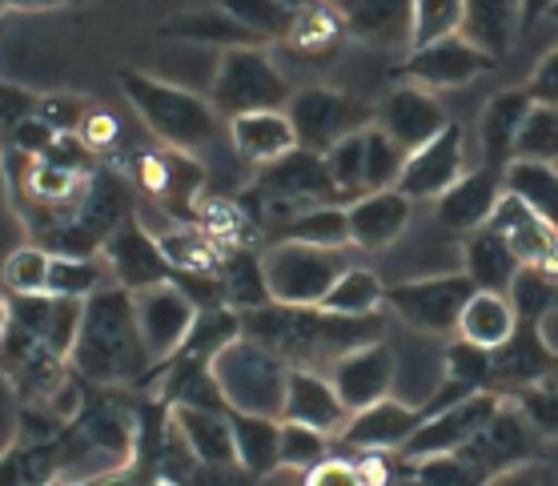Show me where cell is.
I'll use <instances>...</instances> for the list:
<instances>
[{"instance_id": "1", "label": "cell", "mask_w": 558, "mask_h": 486, "mask_svg": "<svg viewBox=\"0 0 558 486\" xmlns=\"http://www.w3.org/2000/svg\"><path fill=\"white\" fill-rule=\"evenodd\" d=\"M386 318H338L322 306H262L242 314V338H254L257 345L274 350L293 370H317L357 350L366 342H381Z\"/></svg>"}, {"instance_id": "2", "label": "cell", "mask_w": 558, "mask_h": 486, "mask_svg": "<svg viewBox=\"0 0 558 486\" xmlns=\"http://www.w3.org/2000/svg\"><path fill=\"white\" fill-rule=\"evenodd\" d=\"M69 366L101 390L137 386L153 374V359L137 326V306L125 285L109 282L85 302V318H81Z\"/></svg>"}, {"instance_id": "3", "label": "cell", "mask_w": 558, "mask_h": 486, "mask_svg": "<svg viewBox=\"0 0 558 486\" xmlns=\"http://www.w3.org/2000/svg\"><path fill=\"white\" fill-rule=\"evenodd\" d=\"M117 85L125 93V101L133 105V113L145 121V129L166 149H178V154L193 157L197 149H205L217 137L221 117H217V109L202 93L169 85V81L137 73V69H121Z\"/></svg>"}, {"instance_id": "4", "label": "cell", "mask_w": 558, "mask_h": 486, "mask_svg": "<svg viewBox=\"0 0 558 486\" xmlns=\"http://www.w3.org/2000/svg\"><path fill=\"white\" fill-rule=\"evenodd\" d=\"M214 378L221 386L229 410L238 414H266L281 418V402H286V382H290V362H281L274 350L257 345L254 338H238L229 342L214 359Z\"/></svg>"}, {"instance_id": "5", "label": "cell", "mask_w": 558, "mask_h": 486, "mask_svg": "<svg viewBox=\"0 0 558 486\" xmlns=\"http://www.w3.org/2000/svg\"><path fill=\"white\" fill-rule=\"evenodd\" d=\"M290 85L281 77V69L274 64V52L266 45H245V49L221 52L209 85V105L217 109V117L242 113H262V109H286L290 105Z\"/></svg>"}, {"instance_id": "6", "label": "cell", "mask_w": 558, "mask_h": 486, "mask_svg": "<svg viewBox=\"0 0 558 486\" xmlns=\"http://www.w3.org/2000/svg\"><path fill=\"white\" fill-rule=\"evenodd\" d=\"M266 290L274 306H322L333 282L350 269L345 250H317L302 242H269L262 250Z\"/></svg>"}, {"instance_id": "7", "label": "cell", "mask_w": 558, "mask_h": 486, "mask_svg": "<svg viewBox=\"0 0 558 486\" xmlns=\"http://www.w3.org/2000/svg\"><path fill=\"white\" fill-rule=\"evenodd\" d=\"M470 294H474V282L462 269H450V274H430V278L386 285V309L410 330L446 338V333L458 330V318H462V306L470 302Z\"/></svg>"}, {"instance_id": "8", "label": "cell", "mask_w": 558, "mask_h": 486, "mask_svg": "<svg viewBox=\"0 0 558 486\" xmlns=\"http://www.w3.org/2000/svg\"><path fill=\"white\" fill-rule=\"evenodd\" d=\"M286 113L298 133V149H310V154H330L333 145L345 142L350 133H362L374 121V109H366L350 93L326 89V85L298 89L286 105Z\"/></svg>"}, {"instance_id": "9", "label": "cell", "mask_w": 558, "mask_h": 486, "mask_svg": "<svg viewBox=\"0 0 558 486\" xmlns=\"http://www.w3.org/2000/svg\"><path fill=\"white\" fill-rule=\"evenodd\" d=\"M534 454H538V435H534L531 423L522 418L519 406H514L510 398H502V406H498L495 418L470 438L466 447L458 450V459L470 462L486 483L498 478V474L514 471V466L534 462Z\"/></svg>"}, {"instance_id": "10", "label": "cell", "mask_w": 558, "mask_h": 486, "mask_svg": "<svg viewBox=\"0 0 558 486\" xmlns=\"http://www.w3.org/2000/svg\"><path fill=\"white\" fill-rule=\"evenodd\" d=\"M502 398H507V394L478 390V394H470V398H462V402H454V406H446V410H438V414H430V418L414 430V438L402 447V454H398V459L422 462V459H434V454H458L470 438L478 435V430L495 418L498 406H502Z\"/></svg>"}, {"instance_id": "11", "label": "cell", "mask_w": 558, "mask_h": 486, "mask_svg": "<svg viewBox=\"0 0 558 486\" xmlns=\"http://www.w3.org/2000/svg\"><path fill=\"white\" fill-rule=\"evenodd\" d=\"M490 69H495V61L483 49H474L466 37H450L438 40V45H426V49H410L407 61L398 64V81L426 93H442L462 89Z\"/></svg>"}, {"instance_id": "12", "label": "cell", "mask_w": 558, "mask_h": 486, "mask_svg": "<svg viewBox=\"0 0 558 486\" xmlns=\"http://www.w3.org/2000/svg\"><path fill=\"white\" fill-rule=\"evenodd\" d=\"M462 178H466V133L450 121L438 137L407 154V166H402V178L393 190L407 193L410 202H438Z\"/></svg>"}, {"instance_id": "13", "label": "cell", "mask_w": 558, "mask_h": 486, "mask_svg": "<svg viewBox=\"0 0 558 486\" xmlns=\"http://www.w3.org/2000/svg\"><path fill=\"white\" fill-rule=\"evenodd\" d=\"M133 306H137V326L153 359V370H157L185 345L193 321H197V306L173 282L149 285V290L133 294Z\"/></svg>"}, {"instance_id": "14", "label": "cell", "mask_w": 558, "mask_h": 486, "mask_svg": "<svg viewBox=\"0 0 558 486\" xmlns=\"http://www.w3.org/2000/svg\"><path fill=\"white\" fill-rule=\"evenodd\" d=\"M486 230H495L507 242L522 269H538L550 282H558V230L546 218H538L526 202H519L514 193H502Z\"/></svg>"}, {"instance_id": "15", "label": "cell", "mask_w": 558, "mask_h": 486, "mask_svg": "<svg viewBox=\"0 0 558 486\" xmlns=\"http://www.w3.org/2000/svg\"><path fill=\"white\" fill-rule=\"evenodd\" d=\"M393 374H398V359L386 342H366L342 354L333 362L326 378H330L333 394L342 398V406L350 414L374 406V402H386L393 390Z\"/></svg>"}, {"instance_id": "16", "label": "cell", "mask_w": 558, "mask_h": 486, "mask_svg": "<svg viewBox=\"0 0 558 486\" xmlns=\"http://www.w3.org/2000/svg\"><path fill=\"white\" fill-rule=\"evenodd\" d=\"M426 423V414L410 402H398V398H386V402H374V406L350 414V423L338 430V442L354 454H402L414 430Z\"/></svg>"}, {"instance_id": "17", "label": "cell", "mask_w": 558, "mask_h": 486, "mask_svg": "<svg viewBox=\"0 0 558 486\" xmlns=\"http://www.w3.org/2000/svg\"><path fill=\"white\" fill-rule=\"evenodd\" d=\"M133 178L153 202H161L166 209L178 214V221H193V202L202 197L205 169L193 161L190 154L178 149H157V154H141Z\"/></svg>"}, {"instance_id": "18", "label": "cell", "mask_w": 558, "mask_h": 486, "mask_svg": "<svg viewBox=\"0 0 558 486\" xmlns=\"http://www.w3.org/2000/svg\"><path fill=\"white\" fill-rule=\"evenodd\" d=\"M374 125H378L390 142L402 145L407 154H414V149H422L430 137H438L450 121H446L442 105H438L434 93L414 89V85H398V89H390L378 101Z\"/></svg>"}, {"instance_id": "19", "label": "cell", "mask_w": 558, "mask_h": 486, "mask_svg": "<svg viewBox=\"0 0 558 486\" xmlns=\"http://www.w3.org/2000/svg\"><path fill=\"white\" fill-rule=\"evenodd\" d=\"M101 254H105V266H109L113 285H125L129 294H141V290H149V285L173 282V269H169V262L161 257L153 233L145 230L137 218H129L125 226L105 242Z\"/></svg>"}, {"instance_id": "20", "label": "cell", "mask_w": 558, "mask_h": 486, "mask_svg": "<svg viewBox=\"0 0 558 486\" xmlns=\"http://www.w3.org/2000/svg\"><path fill=\"white\" fill-rule=\"evenodd\" d=\"M558 366V350L546 342L538 321H519V333L498 354H490V390L519 394L526 386L546 382V374Z\"/></svg>"}, {"instance_id": "21", "label": "cell", "mask_w": 558, "mask_h": 486, "mask_svg": "<svg viewBox=\"0 0 558 486\" xmlns=\"http://www.w3.org/2000/svg\"><path fill=\"white\" fill-rule=\"evenodd\" d=\"M502 193H507V185H502V169H490V166L466 169V178L434 202L438 226H442L446 233H458V238H470V233L486 230Z\"/></svg>"}, {"instance_id": "22", "label": "cell", "mask_w": 558, "mask_h": 486, "mask_svg": "<svg viewBox=\"0 0 558 486\" xmlns=\"http://www.w3.org/2000/svg\"><path fill=\"white\" fill-rule=\"evenodd\" d=\"M410 218H414V202H410L407 193L398 190L366 193V197L345 205L350 245L366 250V254H381V250H390L410 230Z\"/></svg>"}, {"instance_id": "23", "label": "cell", "mask_w": 558, "mask_h": 486, "mask_svg": "<svg viewBox=\"0 0 558 486\" xmlns=\"http://www.w3.org/2000/svg\"><path fill=\"white\" fill-rule=\"evenodd\" d=\"M281 423H298L322 435H338L350 423V410L333 394L330 378L322 370H290L286 402H281Z\"/></svg>"}, {"instance_id": "24", "label": "cell", "mask_w": 558, "mask_h": 486, "mask_svg": "<svg viewBox=\"0 0 558 486\" xmlns=\"http://www.w3.org/2000/svg\"><path fill=\"white\" fill-rule=\"evenodd\" d=\"M229 145L245 166L266 169L298 149V133L286 109H262V113H242L229 121Z\"/></svg>"}, {"instance_id": "25", "label": "cell", "mask_w": 558, "mask_h": 486, "mask_svg": "<svg viewBox=\"0 0 558 486\" xmlns=\"http://www.w3.org/2000/svg\"><path fill=\"white\" fill-rule=\"evenodd\" d=\"M350 37L378 49H410V13L414 0H333Z\"/></svg>"}, {"instance_id": "26", "label": "cell", "mask_w": 558, "mask_h": 486, "mask_svg": "<svg viewBox=\"0 0 558 486\" xmlns=\"http://www.w3.org/2000/svg\"><path fill=\"white\" fill-rule=\"evenodd\" d=\"M534 101L526 97V89H502L483 105L478 117V142H483V166L507 169L514 161V145H519L522 121L531 117Z\"/></svg>"}, {"instance_id": "27", "label": "cell", "mask_w": 558, "mask_h": 486, "mask_svg": "<svg viewBox=\"0 0 558 486\" xmlns=\"http://www.w3.org/2000/svg\"><path fill=\"white\" fill-rule=\"evenodd\" d=\"M169 426L193 450V459L205 466H238L233 430H229V410L205 406H169Z\"/></svg>"}, {"instance_id": "28", "label": "cell", "mask_w": 558, "mask_h": 486, "mask_svg": "<svg viewBox=\"0 0 558 486\" xmlns=\"http://www.w3.org/2000/svg\"><path fill=\"white\" fill-rule=\"evenodd\" d=\"M514 333H519V314H514V306H510V297L474 290L470 302L462 306V318H458L454 338L462 345H470V350L498 354Z\"/></svg>"}, {"instance_id": "29", "label": "cell", "mask_w": 558, "mask_h": 486, "mask_svg": "<svg viewBox=\"0 0 558 486\" xmlns=\"http://www.w3.org/2000/svg\"><path fill=\"white\" fill-rule=\"evenodd\" d=\"M462 274H466L474 290L486 294H510L514 278L522 274V262L507 250V242L495 230H478L462 238Z\"/></svg>"}, {"instance_id": "30", "label": "cell", "mask_w": 558, "mask_h": 486, "mask_svg": "<svg viewBox=\"0 0 558 486\" xmlns=\"http://www.w3.org/2000/svg\"><path fill=\"white\" fill-rule=\"evenodd\" d=\"M522 33V0H466L462 37L483 49L490 61L507 57Z\"/></svg>"}, {"instance_id": "31", "label": "cell", "mask_w": 558, "mask_h": 486, "mask_svg": "<svg viewBox=\"0 0 558 486\" xmlns=\"http://www.w3.org/2000/svg\"><path fill=\"white\" fill-rule=\"evenodd\" d=\"M229 430H233V450H238V466L250 478H269L281 466V418L266 414H238L229 410Z\"/></svg>"}, {"instance_id": "32", "label": "cell", "mask_w": 558, "mask_h": 486, "mask_svg": "<svg viewBox=\"0 0 558 486\" xmlns=\"http://www.w3.org/2000/svg\"><path fill=\"white\" fill-rule=\"evenodd\" d=\"M214 278L217 290H221V302L233 314H250V309L269 306L266 269H262V254H254V250H226Z\"/></svg>"}, {"instance_id": "33", "label": "cell", "mask_w": 558, "mask_h": 486, "mask_svg": "<svg viewBox=\"0 0 558 486\" xmlns=\"http://www.w3.org/2000/svg\"><path fill=\"white\" fill-rule=\"evenodd\" d=\"M161 37L190 40V45H217L221 52L245 49V45H262V40H257L250 28L238 25L221 4H217V9H193V13L169 16L166 25H161Z\"/></svg>"}, {"instance_id": "34", "label": "cell", "mask_w": 558, "mask_h": 486, "mask_svg": "<svg viewBox=\"0 0 558 486\" xmlns=\"http://www.w3.org/2000/svg\"><path fill=\"white\" fill-rule=\"evenodd\" d=\"M326 314H338V318H378L386 309V282H381L374 269L366 266H350L333 282V290L322 302Z\"/></svg>"}, {"instance_id": "35", "label": "cell", "mask_w": 558, "mask_h": 486, "mask_svg": "<svg viewBox=\"0 0 558 486\" xmlns=\"http://www.w3.org/2000/svg\"><path fill=\"white\" fill-rule=\"evenodd\" d=\"M502 185L514 193L519 202H526L558 230V166H543V161H510L502 169Z\"/></svg>"}, {"instance_id": "36", "label": "cell", "mask_w": 558, "mask_h": 486, "mask_svg": "<svg viewBox=\"0 0 558 486\" xmlns=\"http://www.w3.org/2000/svg\"><path fill=\"white\" fill-rule=\"evenodd\" d=\"M57 483V442H21L0 450V486H52Z\"/></svg>"}, {"instance_id": "37", "label": "cell", "mask_w": 558, "mask_h": 486, "mask_svg": "<svg viewBox=\"0 0 558 486\" xmlns=\"http://www.w3.org/2000/svg\"><path fill=\"white\" fill-rule=\"evenodd\" d=\"M274 242H302L317 250H345L350 245V221H345V205H314L290 226L274 233Z\"/></svg>"}, {"instance_id": "38", "label": "cell", "mask_w": 558, "mask_h": 486, "mask_svg": "<svg viewBox=\"0 0 558 486\" xmlns=\"http://www.w3.org/2000/svg\"><path fill=\"white\" fill-rule=\"evenodd\" d=\"M342 37H345L342 16H338L333 4L322 0V4L293 16V28L286 33V45H290L293 52H302V57H326V52H333L342 45Z\"/></svg>"}, {"instance_id": "39", "label": "cell", "mask_w": 558, "mask_h": 486, "mask_svg": "<svg viewBox=\"0 0 558 486\" xmlns=\"http://www.w3.org/2000/svg\"><path fill=\"white\" fill-rule=\"evenodd\" d=\"M462 21H466V0H414L410 49H426V45H438V40L462 37Z\"/></svg>"}, {"instance_id": "40", "label": "cell", "mask_w": 558, "mask_h": 486, "mask_svg": "<svg viewBox=\"0 0 558 486\" xmlns=\"http://www.w3.org/2000/svg\"><path fill=\"white\" fill-rule=\"evenodd\" d=\"M113 282L109 266L101 257H52L49 266V294L73 297V302H89L97 290Z\"/></svg>"}, {"instance_id": "41", "label": "cell", "mask_w": 558, "mask_h": 486, "mask_svg": "<svg viewBox=\"0 0 558 486\" xmlns=\"http://www.w3.org/2000/svg\"><path fill=\"white\" fill-rule=\"evenodd\" d=\"M49 266L52 254L40 250V245H21L9 254L4 269H0V282L9 290V297H33V294H49Z\"/></svg>"}, {"instance_id": "42", "label": "cell", "mask_w": 558, "mask_h": 486, "mask_svg": "<svg viewBox=\"0 0 558 486\" xmlns=\"http://www.w3.org/2000/svg\"><path fill=\"white\" fill-rule=\"evenodd\" d=\"M514 161H543V166H558V109L534 105L531 117L522 121L519 145H514Z\"/></svg>"}, {"instance_id": "43", "label": "cell", "mask_w": 558, "mask_h": 486, "mask_svg": "<svg viewBox=\"0 0 558 486\" xmlns=\"http://www.w3.org/2000/svg\"><path fill=\"white\" fill-rule=\"evenodd\" d=\"M221 9L242 28H250L262 45L286 40V33L293 28V13H286L278 0H221Z\"/></svg>"}, {"instance_id": "44", "label": "cell", "mask_w": 558, "mask_h": 486, "mask_svg": "<svg viewBox=\"0 0 558 486\" xmlns=\"http://www.w3.org/2000/svg\"><path fill=\"white\" fill-rule=\"evenodd\" d=\"M407 166V149L398 142H390L374 121L366 125V193L393 190Z\"/></svg>"}, {"instance_id": "45", "label": "cell", "mask_w": 558, "mask_h": 486, "mask_svg": "<svg viewBox=\"0 0 558 486\" xmlns=\"http://www.w3.org/2000/svg\"><path fill=\"white\" fill-rule=\"evenodd\" d=\"M507 297H510V306H514V314H519V321H538V326H543L550 314H558L555 309L558 282H550L538 269H522Z\"/></svg>"}, {"instance_id": "46", "label": "cell", "mask_w": 558, "mask_h": 486, "mask_svg": "<svg viewBox=\"0 0 558 486\" xmlns=\"http://www.w3.org/2000/svg\"><path fill=\"white\" fill-rule=\"evenodd\" d=\"M281 466L298 474H310L317 462L330 459V435L322 430H310V426L298 423H281Z\"/></svg>"}, {"instance_id": "47", "label": "cell", "mask_w": 558, "mask_h": 486, "mask_svg": "<svg viewBox=\"0 0 558 486\" xmlns=\"http://www.w3.org/2000/svg\"><path fill=\"white\" fill-rule=\"evenodd\" d=\"M519 414L531 423V430L538 438H558V390L550 382H538V386H526L519 394H507Z\"/></svg>"}, {"instance_id": "48", "label": "cell", "mask_w": 558, "mask_h": 486, "mask_svg": "<svg viewBox=\"0 0 558 486\" xmlns=\"http://www.w3.org/2000/svg\"><path fill=\"white\" fill-rule=\"evenodd\" d=\"M418 486H486V478L458 454H434V459L407 462Z\"/></svg>"}, {"instance_id": "49", "label": "cell", "mask_w": 558, "mask_h": 486, "mask_svg": "<svg viewBox=\"0 0 558 486\" xmlns=\"http://www.w3.org/2000/svg\"><path fill=\"white\" fill-rule=\"evenodd\" d=\"M89 113H93V105L85 101V97H76V93H45L37 105V117L57 133V137L81 133V125H85Z\"/></svg>"}, {"instance_id": "50", "label": "cell", "mask_w": 558, "mask_h": 486, "mask_svg": "<svg viewBox=\"0 0 558 486\" xmlns=\"http://www.w3.org/2000/svg\"><path fill=\"white\" fill-rule=\"evenodd\" d=\"M526 97L534 105H546V109H558V45L555 49H546L538 57V64L531 69V77H526Z\"/></svg>"}, {"instance_id": "51", "label": "cell", "mask_w": 558, "mask_h": 486, "mask_svg": "<svg viewBox=\"0 0 558 486\" xmlns=\"http://www.w3.org/2000/svg\"><path fill=\"white\" fill-rule=\"evenodd\" d=\"M37 105H40V93H28L21 85H4L0 81V133L9 137L21 121L37 117Z\"/></svg>"}, {"instance_id": "52", "label": "cell", "mask_w": 558, "mask_h": 486, "mask_svg": "<svg viewBox=\"0 0 558 486\" xmlns=\"http://www.w3.org/2000/svg\"><path fill=\"white\" fill-rule=\"evenodd\" d=\"M302 486H366L362 471H357L354 459H342V454H330L326 462H317L314 471L305 474Z\"/></svg>"}, {"instance_id": "53", "label": "cell", "mask_w": 558, "mask_h": 486, "mask_svg": "<svg viewBox=\"0 0 558 486\" xmlns=\"http://www.w3.org/2000/svg\"><path fill=\"white\" fill-rule=\"evenodd\" d=\"M76 137L89 145L93 154H101V149H109V142L117 137V121L109 113H97V109H93V113L85 117V125H81Z\"/></svg>"}, {"instance_id": "54", "label": "cell", "mask_w": 558, "mask_h": 486, "mask_svg": "<svg viewBox=\"0 0 558 486\" xmlns=\"http://www.w3.org/2000/svg\"><path fill=\"white\" fill-rule=\"evenodd\" d=\"M486 486H558V483H555V474L546 471V466H538V462H526V466H514V471L490 478Z\"/></svg>"}, {"instance_id": "55", "label": "cell", "mask_w": 558, "mask_h": 486, "mask_svg": "<svg viewBox=\"0 0 558 486\" xmlns=\"http://www.w3.org/2000/svg\"><path fill=\"white\" fill-rule=\"evenodd\" d=\"M4 13H49V9H64L73 0H0Z\"/></svg>"}, {"instance_id": "56", "label": "cell", "mask_w": 558, "mask_h": 486, "mask_svg": "<svg viewBox=\"0 0 558 486\" xmlns=\"http://www.w3.org/2000/svg\"><path fill=\"white\" fill-rule=\"evenodd\" d=\"M555 4H558V0H522V28H526V25H538V21H546Z\"/></svg>"}, {"instance_id": "57", "label": "cell", "mask_w": 558, "mask_h": 486, "mask_svg": "<svg viewBox=\"0 0 558 486\" xmlns=\"http://www.w3.org/2000/svg\"><path fill=\"white\" fill-rule=\"evenodd\" d=\"M281 9H286V13H305V9H314V4H322V0H278Z\"/></svg>"}, {"instance_id": "58", "label": "cell", "mask_w": 558, "mask_h": 486, "mask_svg": "<svg viewBox=\"0 0 558 486\" xmlns=\"http://www.w3.org/2000/svg\"><path fill=\"white\" fill-rule=\"evenodd\" d=\"M9 326H13V309H9V302L0 297V342H4V333H9Z\"/></svg>"}, {"instance_id": "59", "label": "cell", "mask_w": 558, "mask_h": 486, "mask_svg": "<svg viewBox=\"0 0 558 486\" xmlns=\"http://www.w3.org/2000/svg\"><path fill=\"white\" fill-rule=\"evenodd\" d=\"M546 382H550V386H555V390H558V366H555V370H550V374H546Z\"/></svg>"}, {"instance_id": "60", "label": "cell", "mask_w": 558, "mask_h": 486, "mask_svg": "<svg viewBox=\"0 0 558 486\" xmlns=\"http://www.w3.org/2000/svg\"><path fill=\"white\" fill-rule=\"evenodd\" d=\"M550 21H558V4H555V9H550Z\"/></svg>"}, {"instance_id": "61", "label": "cell", "mask_w": 558, "mask_h": 486, "mask_svg": "<svg viewBox=\"0 0 558 486\" xmlns=\"http://www.w3.org/2000/svg\"><path fill=\"white\" fill-rule=\"evenodd\" d=\"M0 149H4V133H0Z\"/></svg>"}, {"instance_id": "62", "label": "cell", "mask_w": 558, "mask_h": 486, "mask_svg": "<svg viewBox=\"0 0 558 486\" xmlns=\"http://www.w3.org/2000/svg\"><path fill=\"white\" fill-rule=\"evenodd\" d=\"M0 16H4V4H0Z\"/></svg>"}, {"instance_id": "63", "label": "cell", "mask_w": 558, "mask_h": 486, "mask_svg": "<svg viewBox=\"0 0 558 486\" xmlns=\"http://www.w3.org/2000/svg\"><path fill=\"white\" fill-rule=\"evenodd\" d=\"M153 486H161V483H153Z\"/></svg>"}]
</instances>
